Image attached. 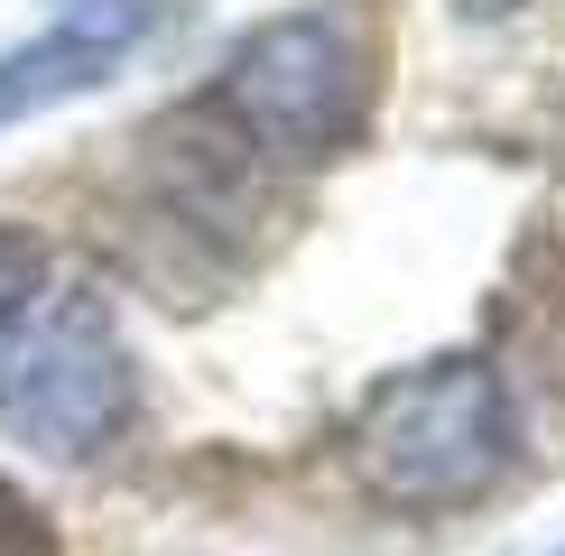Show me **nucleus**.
Here are the masks:
<instances>
[{"label":"nucleus","instance_id":"obj_1","mask_svg":"<svg viewBox=\"0 0 565 556\" xmlns=\"http://www.w3.org/2000/svg\"><path fill=\"white\" fill-rule=\"evenodd\" d=\"M204 121L232 149H250L260 168H324L371 121V56L334 10L260 19L223 56L214 93H204Z\"/></svg>","mask_w":565,"mask_h":556},{"label":"nucleus","instance_id":"obj_2","mask_svg":"<svg viewBox=\"0 0 565 556\" xmlns=\"http://www.w3.org/2000/svg\"><path fill=\"white\" fill-rule=\"evenodd\" d=\"M510 455H520L510 389L482 353H436L381 381L352 427V463L390 510H463L510 473Z\"/></svg>","mask_w":565,"mask_h":556},{"label":"nucleus","instance_id":"obj_3","mask_svg":"<svg viewBox=\"0 0 565 556\" xmlns=\"http://www.w3.org/2000/svg\"><path fill=\"white\" fill-rule=\"evenodd\" d=\"M130 399H139L130 343L103 288L65 278V288H38L10 316V334H0V427L19 446L56 463H93L130 427Z\"/></svg>","mask_w":565,"mask_h":556},{"label":"nucleus","instance_id":"obj_4","mask_svg":"<svg viewBox=\"0 0 565 556\" xmlns=\"http://www.w3.org/2000/svg\"><path fill=\"white\" fill-rule=\"evenodd\" d=\"M168 29V0H65L56 19L0 56V130L10 121H38V111L75 103V93L111 84L121 75V56L139 38Z\"/></svg>","mask_w":565,"mask_h":556},{"label":"nucleus","instance_id":"obj_5","mask_svg":"<svg viewBox=\"0 0 565 556\" xmlns=\"http://www.w3.org/2000/svg\"><path fill=\"white\" fill-rule=\"evenodd\" d=\"M0 556H65V547H56V520L19 492L10 473H0Z\"/></svg>","mask_w":565,"mask_h":556},{"label":"nucleus","instance_id":"obj_6","mask_svg":"<svg viewBox=\"0 0 565 556\" xmlns=\"http://www.w3.org/2000/svg\"><path fill=\"white\" fill-rule=\"evenodd\" d=\"M38 288H46V250L29 242V232H10V223H0V334H10V316L29 307Z\"/></svg>","mask_w":565,"mask_h":556}]
</instances>
